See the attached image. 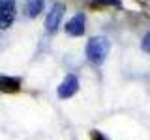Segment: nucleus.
<instances>
[{
	"label": "nucleus",
	"mask_w": 150,
	"mask_h": 140,
	"mask_svg": "<svg viewBox=\"0 0 150 140\" xmlns=\"http://www.w3.org/2000/svg\"><path fill=\"white\" fill-rule=\"evenodd\" d=\"M84 22H86V19H84L83 13H77V15H73L69 19L68 22H66V32H68L69 36H83L84 34Z\"/></svg>",
	"instance_id": "nucleus-5"
},
{
	"label": "nucleus",
	"mask_w": 150,
	"mask_h": 140,
	"mask_svg": "<svg viewBox=\"0 0 150 140\" xmlns=\"http://www.w3.org/2000/svg\"><path fill=\"white\" fill-rule=\"evenodd\" d=\"M77 90H79V78L75 77V75H68V77L62 80V84L58 86V97L68 99V97L75 95Z\"/></svg>",
	"instance_id": "nucleus-4"
},
{
	"label": "nucleus",
	"mask_w": 150,
	"mask_h": 140,
	"mask_svg": "<svg viewBox=\"0 0 150 140\" xmlns=\"http://www.w3.org/2000/svg\"><path fill=\"white\" fill-rule=\"evenodd\" d=\"M64 13H66V6H64V4H60V2L53 4L49 15H47V19H45V28H47V32H56V30H58L60 22H62Z\"/></svg>",
	"instance_id": "nucleus-3"
},
{
	"label": "nucleus",
	"mask_w": 150,
	"mask_h": 140,
	"mask_svg": "<svg viewBox=\"0 0 150 140\" xmlns=\"http://www.w3.org/2000/svg\"><path fill=\"white\" fill-rule=\"evenodd\" d=\"M141 47H143L144 52H150V32L143 37V41H141Z\"/></svg>",
	"instance_id": "nucleus-9"
},
{
	"label": "nucleus",
	"mask_w": 150,
	"mask_h": 140,
	"mask_svg": "<svg viewBox=\"0 0 150 140\" xmlns=\"http://www.w3.org/2000/svg\"><path fill=\"white\" fill-rule=\"evenodd\" d=\"M94 6H115L120 8V0H92Z\"/></svg>",
	"instance_id": "nucleus-8"
},
{
	"label": "nucleus",
	"mask_w": 150,
	"mask_h": 140,
	"mask_svg": "<svg viewBox=\"0 0 150 140\" xmlns=\"http://www.w3.org/2000/svg\"><path fill=\"white\" fill-rule=\"evenodd\" d=\"M94 140H105V138H103V136H101V134H98V133H94Z\"/></svg>",
	"instance_id": "nucleus-10"
},
{
	"label": "nucleus",
	"mask_w": 150,
	"mask_h": 140,
	"mask_svg": "<svg viewBox=\"0 0 150 140\" xmlns=\"http://www.w3.org/2000/svg\"><path fill=\"white\" fill-rule=\"evenodd\" d=\"M21 90V80L17 77H0V92L15 93Z\"/></svg>",
	"instance_id": "nucleus-6"
},
{
	"label": "nucleus",
	"mask_w": 150,
	"mask_h": 140,
	"mask_svg": "<svg viewBox=\"0 0 150 140\" xmlns=\"http://www.w3.org/2000/svg\"><path fill=\"white\" fill-rule=\"evenodd\" d=\"M43 6H45V0H26V4H25L26 17H38L43 11Z\"/></svg>",
	"instance_id": "nucleus-7"
},
{
	"label": "nucleus",
	"mask_w": 150,
	"mask_h": 140,
	"mask_svg": "<svg viewBox=\"0 0 150 140\" xmlns=\"http://www.w3.org/2000/svg\"><path fill=\"white\" fill-rule=\"evenodd\" d=\"M109 49H111V43H109V39L103 37V36H96V37H92V39H88V43H86L88 62H92L96 65L103 64L105 58H107V54H109Z\"/></svg>",
	"instance_id": "nucleus-1"
},
{
	"label": "nucleus",
	"mask_w": 150,
	"mask_h": 140,
	"mask_svg": "<svg viewBox=\"0 0 150 140\" xmlns=\"http://www.w3.org/2000/svg\"><path fill=\"white\" fill-rule=\"evenodd\" d=\"M15 0H0V30H6L15 21Z\"/></svg>",
	"instance_id": "nucleus-2"
}]
</instances>
